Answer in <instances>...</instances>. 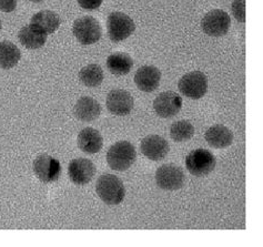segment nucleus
<instances>
[{"mask_svg":"<svg viewBox=\"0 0 263 247\" xmlns=\"http://www.w3.org/2000/svg\"><path fill=\"white\" fill-rule=\"evenodd\" d=\"M185 176L183 170L175 164H164L156 171V183L165 191H176L183 187Z\"/></svg>","mask_w":263,"mask_h":247,"instance_id":"0eeeda50","label":"nucleus"},{"mask_svg":"<svg viewBox=\"0 0 263 247\" xmlns=\"http://www.w3.org/2000/svg\"><path fill=\"white\" fill-rule=\"evenodd\" d=\"M73 36L84 46L98 43L102 35L101 26L93 17L85 16L77 19L72 27Z\"/></svg>","mask_w":263,"mask_h":247,"instance_id":"20e7f679","label":"nucleus"},{"mask_svg":"<svg viewBox=\"0 0 263 247\" xmlns=\"http://www.w3.org/2000/svg\"><path fill=\"white\" fill-rule=\"evenodd\" d=\"M141 152L150 161L158 162L168 155L170 147L168 141L157 134L148 135L141 141Z\"/></svg>","mask_w":263,"mask_h":247,"instance_id":"f8f14e48","label":"nucleus"},{"mask_svg":"<svg viewBox=\"0 0 263 247\" xmlns=\"http://www.w3.org/2000/svg\"><path fill=\"white\" fill-rule=\"evenodd\" d=\"M182 108V99L177 92H161L154 101L156 113L162 119H171L176 116Z\"/></svg>","mask_w":263,"mask_h":247,"instance_id":"9d476101","label":"nucleus"},{"mask_svg":"<svg viewBox=\"0 0 263 247\" xmlns=\"http://www.w3.org/2000/svg\"><path fill=\"white\" fill-rule=\"evenodd\" d=\"M68 174L72 183L77 185H86L92 181L96 174V167L91 161L84 159V157L74 159L69 163Z\"/></svg>","mask_w":263,"mask_h":247,"instance_id":"ddd939ff","label":"nucleus"},{"mask_svg":"<svg viewBox=\"0 0 263 247\" xmlns=\"http://www.w3.org/2000/svg\"><path fill=\"white\" fill-rule=\"evenodd\" d=\"M193 134H195V127L192 126L191 122L186 120L177 121L172 123L170 127V136L175 142L181 143L189 141Z\"/></svg>","mask_w":263,"mask_h":247,"instance_id":"5701e85b","label":"nucleus"},{"mask_svg":"<svg viewBox=\"0 0 263 247\" xmlns=\"http://www.w3.org/2000/svg\"><path fill=\"white\" fill-rule=\"evenodd\" d=\"M17 8V0H0V11L12 12Z\"/></svg>","mask_w":263,"mask_h":247,"instance_id":"a878e982","label":"nucleus"},{"mask_svg":"<svg viewBox=\"0 0 263 247\" xmlns=\"http://www.w3.org/2000/svg\"><path fill=\"white\" fill-rule=\"evenodd\" d=\"M77 143L79 149L87 154H96L102 149L103 139L98 130L85 128L78 134Z\"/></svg>","mask_w":263,"mask_h":247,"instance_id":"2eb2a0df","label":"nucleus"},{"mask_svg":"<svg viewBox=\"0 0 263 247\" xmlns=\"http://www.w3.org/2000/svg\"><path fill=\"white\" fill-rule=\"evenodd\" d=\"M18 38L20 44H22L27 49L36 50L43 47L47 41V35L41 32L33 25H28L23 27L18 33Z\"/></svg>","mask_w":263,"mask_h":247,"instance_id":"6ab92c4d","label":"nucleus"},{"mask_svg":"<svg viewBox=\"0 0 263 247\" xmlns=\"http://www.w3.org/2000/svg\"><path fill=\"white\" fill-rule=\"evenodd\" d=\"M96 192L100 200L110 207L120 204L126 195L122 181L114 174L101 175L96 183Z\"/></svg>","mask_w":263,"mask_h":247,"instance_id":"f257e3e1","label":"nucleus"},{"mask_svg":"<svg viewBox=\"0 0 263 247\" xmlns=\"http://www.w3.org/2000/svg\"><path fill=\"white\" fill-rule=\"evenodd\" d=\"M216 157L205 149L193 150L186 155L185 167L193 176L202 177L210 174L216 168Z\"/></svg>","mask_w":263,"mask_h":247,"instance_id":"7ed1b4c3","label":"nucleus"},{"mask_svg":"<svg viewBox=\"0 0 263 247\" xmlns=\"http://www.w3.org/2000/svg\"><path fill=\"white\" fill-rule=\"evenodd\" d=\"M79 79L82 85L89 88H96L102 84L103 71L99 65L91 64L82 68L79 72Z\"/></svg>","mask_w":263,"mask_h":247,"instance_id":"4be33fe9","label":"nucleus"},{"mask_svg":"<svg viewBox=\"0 0 263 247\" xmlns=\"http://www.w3.org/2000/svg\"><path fill=\"white\" fill-rule=\"evenodd\" d=\"M81 8L87 10L98 9L102 4V0H77Z\"/></svg>","mask_w":263,"mask_h":247,"instance_id":"393cba45","label":"nucleus"},{"mask_svg":"<svg viewBox=\"0 0 263 247\" xmlns=\"http://www.w3.org/2000/svg\"><path fill=\"white\" fill-rule=\"evenodd\" d=\"M33 172L43 183H52L59 180L61 166L54 157L48 154H41L33 162Z\"/></svg>","mask_w":263,"mask_h":247,"instance_id":"1a4fd4ad","label":"nucleus"},{"mask_svg":"<svg viewBox=\"0 0 263 247\" xmlns=\"http://www.w3.org/2000/svg\"><path fill=\"white\" fill-rule=\"evenodd\" d=\"M178 88L184 97L199 100L204 97L208 91V78L201 71H192L180 79Z\"/></svg>","mask_w":263,"mask_h":247,"instance_id":"39448f33","label":"nucleus"},{"mask_svg":"<svg viewBox=\"0 0 263 247\" xmlns=\"http://www.w3.org/2000/svg\"><path fill=\"white\" fill-rule=\"evenodd\" d=\"M74 116L82 122L95 121L101 113V107L98 101L90 97L80 98L73 109Z\"/></svg>","mask_w":263,"mask_h":247,"instance_id":"f3484780","label":"nucleus"},{"mask_svg":"<svg viewBox=\"0 0 263 247\" xmlns=\"http://www.w3.org/2000/svg\"><path fill=\"white\" fill-rule=\"evenodd\" d=\"M204 138L211 148L224 149L232 144L233 133L226 126L216 125L206 130Z\"/></svg>","mask_w":263,"mask_h":247,"instance_id":"dca6fc26","label":"nucleus"},{"mask_svg":"<svg viewBox=\"0 0 263 247\" xmlns=\"http://www.w3.org/2000/svg\"><path fill=\"white\" fill-rule=\"evenodd\" d=\"M231 11L233 17L239 23L246 22V0H234L231 5Z\"/></svg>","mask_w":263,"mask_h":247,"instance_id":"b1692460","label":"nucleus"},{"mask_svg":"<svg viewBox=\"0 0 263 247\" xmlns=\"http://www.w3.org/2000/svg\"><path fill=\"white\" fill-rule=\"evenodd\" d=\"M22 59V52L19 48L11 41L0 43V68L11 69L16 67Z\"/></svg>","mask_w":263,"mask_h":247,"instance_id":"412c9836","label":"nucleus"},{"mask_svg":"<svg viewBox=\"0 0 263 247\" xmlns=\"http://www.w3.org/2000/svg\"><path fill=\"white\" fill-rule=\"evenodd\" d=\"M29 2H32V3H41V2H44V0H29Z\"/></svg>","mask_w":263,"mask_h":247,"instance_id":"bb28decb","label":"nucleus"},{"mask_svg":"<svg viewBox=\"0 0 263 247\" xmlns=\"http://www.w3.org/2000/svg\"><path fill=\"white\" fill-rule=\"evenodd\" d=\"M0 30H2V23H0Z\"/></svg>","mask_w":263,"mask_h":247,"instance_id":"cd10ccee","label":"nucleus"},{"mask_svg":"<svg viewBox=\"0 0 263 247\" xmlns=\"http://www.w3.org/2000/svg\"><path fill=\"white\" fill-rule=\"evenodd\" d=\"M106 105L114 115L124 116L133 111L135 102L133 95L128 91L123 89H115L108 93Z\"/></svg>","mask_w":263,"mask_h":247,"instance_id":"9b49d317","label":"nucleus"},{"mask_svg":"<svg viewBox=\"0 0 263 247\" xmlns=\"http://www.w3.org/2000/svg\"><path fill=\"white\" fill-rule=\"evenodd\" d=\"M107 27L109 37L115 43L128 39L136 29L134 20L126 13L119 11L110 13L107 20Z\"/></svg>","mask_w":263,"mask_h":247,"instance_id":"423d86ee","label":"nucleus"},{"mask_svg":"<svg viewBox=\"0 0 263 247\" xmlns=\"http://www.w3.org/2000/svg\"><path fill=\"white\" fill-rule=\"evenodd\" d=\"M137 152L135 147L128 141L115 143L107 153L109 167L117 171H126L134 166Z\"/></svg>","mask_w":263,"mask_h":247,"instance_id":"f03ea898","label":"nucleus"},{"mask_svg":"<svg viewBox=\"0 0 263 247\" xmlns=\"http://www.w3.org/2000/svg\"><path fill=\"white\" fill-rule=\"evenodd\" d=\"M134 66V60L126 52H115L107 59V67L109 71L117 77L127 75Z\"/></svg>","mask_w":263,"mask_h":247,"instance_id":"aec40b11","label":"nucleus"},{"mask_svg":"<svg viewBox=\"0 0 263 247\" xmlns=\"http://www.w3.org/2000/svg\"><path fill=\"white\" fill-rule=\"evenodd\" d=\"M30 24L38 28L41 32H44L45 35H51V33L58 30L61 20L56 12L51 10H43L32 16Z\"/></svg>","mask_w":263,"mask_h":247,"instance_id":"a211bd4d","label":"nucleus"},{"mask_svg":"<svg viewBox=\"0 0 263 247\" xmlns=\"http://www.w3.org/2000/svg\"><path fill=\"white\" fill-rule=\"evenodd\" d=\"M231 25V19L228 13L221 9H213L203 17L201 27L208 36L219 38L227 35Z\"/></svg>","mask_w":263,"mask_h":247,"instance_id":"6e6552de","label":"nucleus"},{"mask_svg":"<svg viewBox=\"0 0 263 247\" xmlns=\"http://www.w3.org/2000/svg\"><path fill=\"white\" fill-rule=\"evenodd\" d=\"M135 84L143 92H152L160 85L161 72L155 66H142L135 74Z\"/></svg>","mask_w":263,"mask_h":247,"instance_id":"4468645a","label":"nucleus"}]
</instances>
